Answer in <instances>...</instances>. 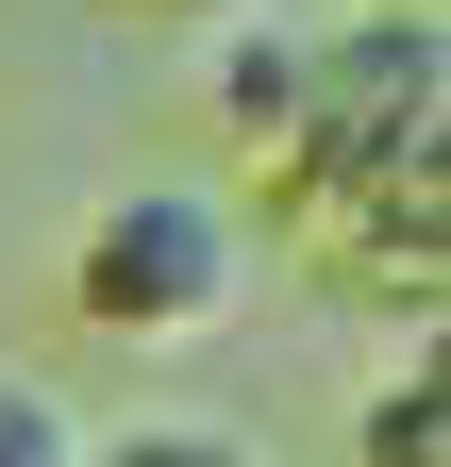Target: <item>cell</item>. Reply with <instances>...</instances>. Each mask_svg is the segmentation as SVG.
<instances>
[{"instance_id":"6da1fadb","label":"cell","mask_w":451,"mask_h":467,"mask_svg":"<svg viewBox=\"0 0 451 467\" xmlns=\"http://www.w3.org/2000/svg\"><path fill=\"white\" fill-rule=\"evenodd\" d=\"M451 134V34H435V0H384V17L351 34H301V117H285V184L334 217V201H384V184H418ZM301 217V234H318Z\"/></svg>"},{"instance_id":"8992f818","label":"cell","mask_w":451,"mask_h":467,"mask_svg":"<svg viewBox=\"0 0 451 467\" xmlns=\"http://www.w3.org/2000/svg\"><path fill=\"white\" fill-rule=\"evenodd\" d=\"M0 467H84V418H68L34 368H0Z\"/></svg>"},{"instance_id":"3957f363","label":"cell","mask_w":451,"mask_h":467,"mask_svg":"<svg viewBox=\"0 0 451 467\" xmlns=\"http://www.w3.org/2000/svg\"><path fill=\"white\" fill-rule=\"evenodd\" d=\"M351 467H451V368H435V334H402V368L351 400Z\"/></svg>"},{"instance_id":"5b68a950","label":"cell","mask_w":451,"mask_h":467,"mask_svg":"<svg viewBox=\"0 0 451 467\" xmlns=\"http://www.w3.org/2000/svg\"><path fill=\"white\" fill-rule=\"evenodd\" d=\"M84 467H267L235 418H134V434H84Z\"/></svg>"},{"instance_id":"277c9868","label":"cell","mask_w":451,"mask_h":467,"mask_svg":"<svg viewBox=\"0 0 451 467\" xmlns=\"http://www.w3.org/2000/svg\"><path fill=\"white\" fill-rule=\"evenodd\" d=\"M285 117H301V34L235 17V34H217V134H235V150H285Z\"/></svg>"},{"instance_id":"7a4b0ae2","label":"cell","mask_w":451,"mask_h":467,"mask_svg":"<svg viewBox=\"0 0 451 467\" xmlns=\"http://www.w3.org/2000/svg\"><path fill=\"white\" fill-rule=\"evenodd\" d=\"M251 284V217L217 184H118L84 234H68V317L84 334H134V350H184L235 317Z\"/></svg>"},{"instance_id":"52a82bcc","label":"cell","mask_w":451,"mask_h":467,"mask_svg":"<svg viewBox=\"0 0 451 467\" xmlns=\"http://www.w3.org/2000/svg\"><path fill=\"white\" fill-rule=\"evenodd\" d=\"M134 17H201V34H235V17H251V0H134Z\"/></svg>"}]
</instances>
